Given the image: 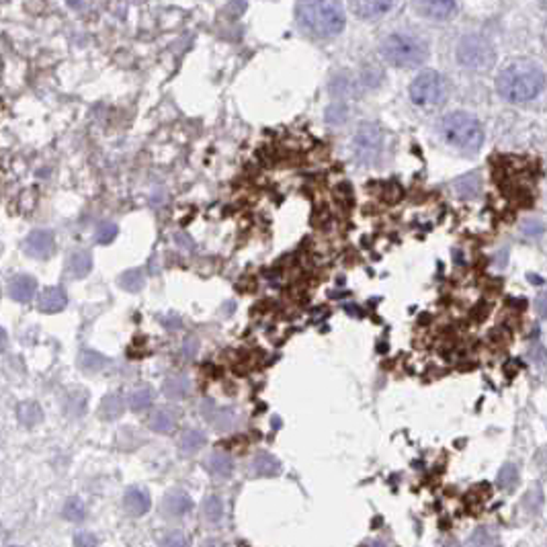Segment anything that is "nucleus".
<instances>
[{"label": "nucleus", "instance_id": "16", "mask_svg": "<svg viewBox=\"0 0 547 547\" xmlns=\"http://www.w3.org/2000/svg\"><path fill=\"white\" fill-rule=\"evenodd\" d=\"M252 470L256 475H277V473L281 472V466H279V461L273 457V455H269V453H261V455H256L254 457V461H252Z\"/></svg>", "mask_w": 547, "mask_h": 547}, {"label": "nucleus", "instance_id": "3", "mask_svg": "<svg viewBox=\"0 0 547 547\" xmlns=\"http://www.w3.org/2000/svg\"><path fill=\"white\" fill-rule=\"evenodd\" d=\"M441 137L447 146L461 154H475L484 144V130L478 117L466 111H453L441 119Z\"/></svg>", "mask_w": 547, "mask_h": 547}, {"label": "nucleus", "instance_id": "11", "mask_svg": "<svg viewBox=\"0 0 547 547\" xmlns=\"http://www.w3.org/2000/svg\"><path fill=\"white\" fill-rule=\"evenodd\" d=\"M191 509H193V502L185 492H170L169 496L162 500V512L167 517H172V519L185 517Z\"/></svg>", "mask_w": 547, "mask_h": 547}, {"label": "nucleus", "instance_id": "12", "mask_svg": "<svg viewBox=\"0 0 547 547\" xmlns=\"http://www.w3.org/2000/svg\"><path fill=\"white\" fill-rule=\"evenodd\" d=\"M35 291H38V283H35V279L33 277H27V275H19V277H15L11 285H9V293H11V298L15 300V302L21 303H27L33 300V295H35Z\"/></svg>", "mask_w": 547, "mask_h": 547}, {"label": "nucleus", "instance_id": "25", "mask_svg": "<svg viewBox=\"0 0 547 547\" xmlns=\"http://www.w3.org/2000/svg\"><path fill=\"white\" fill-rule=\"evenodd\" d=\"M160 547H191V541L183 531H169L160 539Z\"/></svg>", "mask_w": 547, "mask_h": 547}, {"label": "nucleus", "instance_id": "30", "mask_svg": "<svg viewBox=\"0 0 547 547\" xmlns=\"http://www.w3.org/2000/svg\"><path fill=\"white\" fill-rule=\"evenodd\" d=\"M39 416H41V412H39L38 404H33V406H31V402H25V404H21L19 406V418L25 422V424H33V422H38Z\"/></svg>", "mask_w": 547, "mask_h": 547}, {"label": "nucleus", "instance_id": "4", "mask_svg": "<svg viewBox=\"0 0 547 547\" xmlns=\"http://www.w3.org/2000/svg\"><path fill=\"white\" fill-rule=\"evenodd\" d=\"M381 57L396 68H416L429 57V47L420 38L408 33H390L379 45Z\"/></svg>", "mask_w": 547, "mask_h": 547}, {"label": "nucleus", "instance_id": "1", "mask_svg": "<svg viewBox=\"0 0 547 547\" xmlns=\"http://www.w3.org/2000/svg\"><path fill=\"white\" fill-rule=\"evenodd\" d=\"M546 72L527 60H519L509 64L498 78H496V91L504 101L512 105H527L546 91Z\"/></svg>", "mask_w": 547, "mask_h": 547}, {"label": "nucleus", "instance_id": "26", "mask_svg": "<svg viewBox=\"0 0 547 547\" xmlns=\"http://www.w3.org/2000/svg\"><path fill=\"white\" fill-rule=\"evenodd\" d=\"M543 507V492L539 486H533L531 490L525 494V509L533 514V512H539Z\"/></svg>", "mask_w": 547, "mask_h": 547}, {"label": "nucleus", "instance_id": "24", "mask_svg": "<svg viewBox=\"0 0 547 547\" xmlns=\"http://www.w3.org/2000/svg\"><path fill=\"white\" fill-rule=\"evenodd\" d=\"M152 404V392L150 390H135L130 396V408L133 412H142L146 410Z\"/></svg>", "mask_w": 547, "mask_h": 547}, {"label": "nucleus", "instance_id": "34", "mask_svg": "<svg viewBox=\"0 0 547 547\" xmlns=\"http://www.w3.org/2000/svg\"><path fill=\"white\" fill-rule=\"evenodd\" d=\"M535 312L539 314V318H547V293L537 295V300H535Z\"/></svg>", "mask_w": 547, "mask_h": 547}, {"label": "nucleus", "instance_id": "22", "mask_svg": "<svg viewBox=\"0 0 547 547\" xmlns=\"http://www.w3.org/2000/svg\"><path fill=\"white\" fill-rule=\"evenodd\" d=\"M121 412H123V402H121V397L109 396L103 400V404H101V416H103L105 420L117 418V416H121Z\"/></svg>", "mask_w": 547, "mask_h": 547}, {"label": "nucleus", "instance_id": "9", "mask_svg": "<svg viewBox=\"0 0 547 547\" xmlns=\"http://www.w3.org/2000/svg\"><path fill=\"white\" fill-rule=\"evenodd\" d=\"M25 250L29 256L35 259H47L56 250V238L50 230H35L27 236L25 240Z\"/></svg>", "mask_w": 547, "mask_h": 547}, {"label": "nucleus", "instance_id": "15", "mask_svg": "<svg viewBox=\"0 0 547 547\" xmlns=\"http://www.w3.org/2000/svg\"><path fill=\"white\" fill-rule=\"evenodd\" d=\"M91 269H93V259H91L89 252L78 250V252H74V254L70 256V261H68V271H70V275L76 277V279L89 275Z\"/></svg>", "mask_w": 547, "mask_h": 547}, {"label": "nucleus", "instance_id": "28", "mask_svg": "<svg viewBox=\"0 0 547 547\" xmlns=\"http://www.w3.org/2000/svg\"><path fill=\"white\" fill-rule=\"evenodd\" d=\"M115 236H117V226L111 222H103L96 227V242H101V244H111Z\"/></svg>", "mask_w": 547, "mask_h": 547}, {"label": "nucleus", "instance_id": "17", "mask_svg": "<svg viewBox=\"0 0 547 547\" xmlns=\"http://www.w3.org/2000/svg\"><path fill=\"white\" fill-rule=\"evenodd\" d=\"M209 472L213 473V475H218V478H227V475H232V472H234V463H232L230 455H226V453H213V455L209 457Z\"/></svg>", "mask_w": 547, "mask_h": 547}, {"label": "nucleus", "instance_id": "2", "mask_svg": "<svg viewBox=\"0 0 547 547\" xmlns=\"http://www.w3.org/2000/svg\"><path fill=\"white\" fill-rule=\"evenodd\" d=\"M295 17L305 33L318 39L337 38L346 25L340 0H298Z\"/></svg>", "mask_w": 547, "mask_h": 547}, {"label": "nucleus", "instance_id": "36", "mask_svg": "<svg viewBox=\"0 0 547 547\" xmlns=\"http://www.w3.org/2000/svg\"><path fill=\"white\" fill-rule=\"evenodd\" d=\"M6 344H9V339H6V332H4V330L0 328V353H2L4 349H6Z\"/></svg>", "mask_w": 547, "mask_h": 547}, {"label": "nucleus", "instance_id": "29", "mask_svg": "<svg viewBox=\"0 0 547 547\" xmlns=\"http://www.w3.org/2000/svg\"><path fill=\"white\" fill-rule=\"evenodd\" d=\"M64 517H66L68 521H80V519L84 517V504H82V500L70 498V500L66 502V507H64Z\"/></svg>", "mask_w": 547, "mask_h": 547}, {"label": "nucleus", "instance_id": "32", "mask_svg": "<svg viewBox=\"0 0 547 547\" xmlns=\"http://www.w3.org/2000/svg\"><path fill=\"white\" fill-rule=\"evenodd\" d=\"M101 363H103V357L96 355L93 351H86L82 357H80V365L86 369V371H93V369H101Z\"/></svg>", "mask_w": 547, "mask_h": 547}, {"label": "nucleus", "instance_id": "6", "mask_svg": "<svg viewBox=\"0 0 547 547\" xmlns=\"http://www.w3.org/2000/svg\"><path fill=\"white\" fill-rule=\"evenodd\" d=\"M457 62L468 70H488L494 64L490 41L478 33H470L457 43Z\"/></svg>", "mask_w": 547, "mask_h": 547}, {"label": "nucleus", "instance_id": "37", "mask_svg": "<svg viewBox=\"0 0 547 547\" xmlns=\"http://www.w3.org/2000/svg\"><path fill=\"white\" fill-rule=\"evenodd\" d=\"M369 547H388V546H385L381 539H376V541H371V543H369Z\"/></svg>", "mask_w": 547, "mask_h": 547}, {"label": "nucleus", "instance_id": "31", "mask_svg": "<svg viewBox=\"0 0 547 547\" xmlns=\"http://www.w3.org/2000/svg\"><path fill=\"white\" fill-rule=\"evenodd\" d=\"M492 543H494V539H492L488 529H478L470 537V547H492Z\"/></svg>", "mask_w": 547, "mask_h": 547}, {"label": "nucleus", "instance_id": "23", "mask_svg": "<svg viewBox=\"0 0 547 547\" xmlns=\"http://www.w3.org/2000/svg\"><path fill=\"white\" fill-rule=\"evenodd\" d=\"M203 514H205L208 521L218 523V521L222 519V514H224V504H222V500H220L218 496H209L208 500L203 502Z\"/></svg>", "mask_w": 547, "mask_h": 547}, {"label": "nucleus", "instance_id": "13", "mask_svg": "<svg viewBox=\"0 0 547 547\" xmlns=\"http://www.w3.org/2000/svg\"><path fill=\"white\" fill-rule=\"evenodd\" d=\"M66 293L64 289L60 287H47L41 298H39V310L45 312V314H56V312H62L66 308Z\"/></svg>", "mask_w": 547, "mask_h": 547}, {"label": "nucleus", "instance_id": "5", "mask_svg": "<svg viewBox=\"0 0 547 547\" xmlns=\"http://www.w3.org/2000/svg\"><path fill=\"white\" fill-rule=\"evenodd\" d=\"M447 95H449V84L445 76L439 74L436 70L420 72L410 84V101L422 109L441 107L447 101Z\"/></svg>", "mask_w": 547, "mask_h": 547}, {"label": "nucleus", "instance_id": "27", "mask_svg": "<svg viewBox=\"0 0 547 547\" xmlns=\"http://www.w3.org/2000/svg\"><path fill=\"white\" fill-rule=\"evenodd\" d=\"M119 283H121V287H125L128 291H137L144 285V275H142V271L133 269V271H128L125 275H121Z\"/></svg>", "mask_w": 547, "mask_h": 547}, {"label": "nucleus", "instance_id": "20", "mask_svg": "<svg viewBox=\"0 0 547 547\" xmlns=\"http://www.w3.org/2000/svg\"><path fill=\"white\" fill-rule=\"evenodd\" d=\"M205 445V434L199 431H185L179 439V447L185 453H193Z\"/></svg>", "mask_w": 547, "mask_h": 547}, {"label": "nucleus", "instance_id": "14", "mask_svg": "<svg viewBox=\"0 0 547 547\" xmlns=\"http://www.w3.org/2000/svg\"><path fill=\"white\" fill-rule=\"evenodd\" d=\"M125 509L133 517H142L150 510V496L140 488H132L125 494Z\"/></svg>", "mask_w": 547, "mask_h": 547}, {"label": "nucleus", "instance_id": "19", "mask_svg": "<svg viewBox=\"0 0 547 547\" xmlns=\"http://www.w3.org/2000/svg\"><path fill=\"white\" fill-rule=\"evenodd\" d=\"M148 427L156 433H170L174 427H176V420L174 416L170 415L169 410H158L148 418Z\"/></svg>", "mask_w": 547, "mask_h": 547}, {"label": "nucleus", "instance_id": "18", "mask_svg": "<svg viewBox=\"0 0 547 547\" xmlns=\"http://www.w3.org/2000/svg\"><path fill=\"white\" fill-rule=\"evenodd\" d=\"M496 484L502 490H512L519 484V468L514 463H504L496 473Z\"/></svg>", "mask_w": 547, "mask_h": 547}, {"label": "nucleus", "instance_id": "7", "mask_svg": "<svg viewBox=\"0 0 547 547\" xmlns=\"http://www.w3.org/2000/svg\"><path fill=\"white\" fill-rule=\"evenodd\" d=\"M381 132L373 123H363L355 135V152L361 160H373L381 150Z\"/></svg>", "mask_w": 547, "mask_h": 547}, {"label": "nucleus", "instance_id": "33", "mask_svg": "<svg viewBox=\"0 0 547 547\" xmlns=\"http://www.w3.org/2000/svg\"><path fill=\"white\" fill-rule=\"evenodd\" d=\"M74 546L76 547H96L98 546V539H96L95 533L91 531H82L74 537Z\"/></svg>", "mask_w": 547, "mask_h": 547}, {"label": "nucleus", "instance_id": "10", "mask_svg": "<svg viewBox=\"0 0 547 547\" xmlns=\"http://www.w3.org/2000/svg\"><path fill=\"white\" fill-rule=\"evenodd\" d=\"M394 0H351V11L361 21H373L390 13Z\"/></svg>", "mask_w": 547, "mask_h": 547}, {"label": "nucleus", "instance_id": "21", "mask_svg": "<svg viewBox=\"0 0 547 547\" xmlns=\"http://www.w3.org/2000/svg\"><path fill=\"white\" fill-rule=\"evenodd\" d=\"M162 392L169 397H185L189 394V381L185 378H172L164 383Z\"/></svg>", "mask_w": 547, "mask_h": 547}, {"label": "nucleus", "instance_id": "35", "mask_svg": "<svg viewBox=\"0 0 547 547\" xmlns=\"http://www.w3.org/2000/svg\"><path fill=\"white\" fill-rule=\"evenodd\" d=\"M531 359L533 361H537V363H543L547 359V353L541 349V346H535V349H531Z\"/></svg>", "mask_w": 547, "mask_h": 547}, {"label": "nucleus", "instance_id": "8", "mask_svg": "<svg viewBox=\"0 0 547 547\" xmlns=\"http://www.w3.org/2000/svg\"><path fill=\"white\" fill-rule=\"evenodd\" d=\"M412 9L429 21H449L457 11V0H412Z\"/></svg>", "mask_w": 547, "mask_h": 547}]
</instances>
